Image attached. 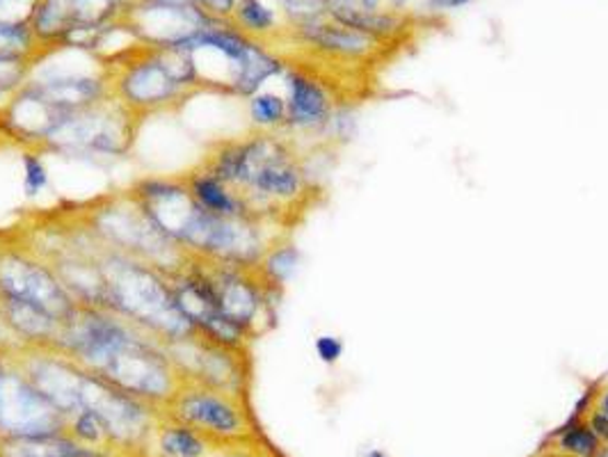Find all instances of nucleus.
<instances>
[{
  "label": "nucleus",
  "mask_w": 608,
  "mask_h": 457,
  "mask_svg": "<svg viewBox=\"0 0 608 457\" xmlns=\"http://www.w3.org/2000/svg\"><path fill=\"white\" fill-rule=\"evenodd\" d=\"M106 293L126 316L147 323L172 339H186L195 332V327L176 304L172 286L147 266L129 261L110 266L106 274Z\"/></svg>",
  "instance_id": "nucleus-1"
},
{
  "label": "nucleus",
  "mask_w": 608,
  "mask_h": 457,
  "mask_svg": "<svg viewBox=\"0 0 608 457\" xmlns=\"http://www.w3.org/2000/svg\"><path fill=\"white\" fill-rule=\"evenodd\" d=\"M65 414L50 402L28 375L0 371V433L8 437L58 435Z\"/></svg>",
  "instance_id": "nucleus-2"
},
{
  "label": "nucleus",
  "mask_w": 608,
  "mask_h": 457,
  "mask_svg": "<svg viewBox=\"0 0 608 457\" xmlns=\"http://www.w3.org/2000/svg\"><path fill=\"white\" fill-rule=\"evenodd\" d=\"M96 375L121 391L142 398H165L174 387V375L165 354L133 337L110 354Z\"/></svg>",
  "instance_id": "nucleus-3"
},
{
  "label": "nucleus",
  "mask_w": 608,
  "mask_h": 457,
  "mask_svg": "<svg viewBox=\"0 0 608 457\" xmlns=\"http://www.w3.org/2000/svg\"><path fill=\"white\" fill-rule=\"evenodd\" d=\"M121 19L144 46L154 48L179 46L213 21L199 5H169L159 0H133L124 8Z\"/></svg>",
  "instance_id": "nucleus-4"
},
{
  "label": "nucleus",
  "mask_w": 608,
  "mask_h": 457,
  "mask_svg": "<svg viewBox=\"0 0 608 457\" xmlns=\"http://www.w3.org/2000/svg\"><path fill=\"white\" fill-rule=\"evenodd\" d=\"M104 101V98H101ZM94 104L90 108L69 113L46 142L58 149H90L104 154H119L126 149L129 138V119H126V104L121 110L108 108L106 104Z\"/></svg>",
  "instance_id": "nucleus-5"
},
{
  "label": "nucleus",
  "mask_w": 608,
  "mask_h": 457,
  "mask_svg": "<svg viewBox=\"0 0 608 457\" xmlns=\"http://www.w3.org/2000/svg\"><path fill=\"white\" fill-rule=\"evenodd\" d=\"M0 295L37 304L39 309L60 320L62 327L79 309L54 272L19 254L0 257Z\"/></svg>",
  "instance_id": "nucleus-6"
},
{
  "label": "nucleus",
  "mask_w": 608,
  "mask_h": 457,
  "mask_svg": "<svg viewBox=\"0 0 608 457\" xmlns=\"http://www.w3.org/2000/svg\"><path fill=\"white\" fill-rule=\"evenodd\" d=\"M182 90L184 85L169 71L161 48L142 44L121 60L117 92L126 106L156 108L165 101H172Z\"/></svg>",
  "instance_id": "nucleus-7"
},
{
  "label": "nucleus",
  "mask_w": 608,
  "mask_h": 457,
  "mask_svg": "<svg viewBox=\"0 0 608 457\" xmlns=\"http://www.w3.org/2000/svg\"><path fill=\"white\" fill-rule=\"evenodd\" d=\"M28 379L56 405L62 414H79L83 410L85 371L58 358H33L28 362Z\"/></svg>",
  "instance_id": "nucleus-8"
},
{
  "label": "nucleus",
  "mask_w": 608,
  "mask_h": 457,
  "mask_svg": "<svg viewBox=\"0 0 608 457\" xmlns=\"http://www.w3.org/2000/svg\"><path fill=\"white\" fill-rule=\"evenodd\" d=\"M176 412H179V419L188 421L190 425L207 427L220 435H232L241 427V417L232 405L222 396L209 391H192L182 396Z\"/></svg>",
  "instance_id": "nucleus-9"
},
{
  "label": "nucleus",
  "mask_w": 608,
  "mask_h": 457,
  "mask_svg": "<svg viewBox=\"0 0 608 457\" xmlns=\"http://www.w3.org/2000/svg\"><path fill=\"white\" fill-rule=\"evenodd\" d=\"M297 28H300V35L312 46L327 50V54H335V56L360 58V56H366L373 48V37L354 31V28H348V25L329 19V16L297 25Z\"/></svg>",
  "instance_id": "nucleus-10"
},
{
  "label": "nucleus",
  "mask_w": 608,
  "mask_h": 457,
  "mask_svg": "<svg viewBox=\"0 0 608 457\" xmlns=\"http://www.w3.org/2000/svg\"><path fill=\"white\" fill-rule=\"evenodd\" d=\"M211 277L218 293L220 314L247 329L259 309V293L255 284H249L245 277L234 270H220Z\"/></svg>",
  "instance_id": "nucleus-11"
},
{
  "label": "nucleus",
  "mask_w": 608,
  "mask_h": 457,
  "mask_svg": "<svg viewBox=\"0 0 608 457\" xmlns=\"http://www.w3.org/2000/svg\"><path fill=\"white\" fill-rule=\"evenodd\" d=\"M0 457H104L60 435L48 437H10L0 446Z\"/></svg>",
  "instance_id": "nucleus-12"
},
{
  "label": "nucleus",
  "mask_w": 608,
  "mask_h": 457,
  "mask_svg": "<svg viewBox=\"0 0 608 457\" xmlns=\"http://www.w3.org/2000/svg\"><path fill=\"white\" fill-rule=\"evenodd\" d=\"M31 25L44 48L60 46L73 31L71 3L69 0H39Z\"/></svg>",
  "instance_id": "nucleus-13"
},
{
  "label": "nucleus",
  "mask_w": 608,
  "mask_h": 457,
  "mask_svg": "<svg viewBox=\"0 0 608 457\" xmlns=\"http://www.w3.org/2000/svg\"><path fill=\"white\" fill-rule=\"evenodd\" d=\"M327 96L314 81L291 75L289 81V119L300 126H314L327 117Z\"/></svg>",
  "instance_id": "nucleus-14"
},
{
  "label": "nucleus",
  "mask_w": 608,
  "mask_h": 457,
  "mask_svg": "<svg viewBox=\"0 0 608 457\" xmlns=\"http://www.w3.org/2000/svg\"><path fill=\"white\" fill-rule=\"evenodd\" d=\"M190 190L197 197V201L207 211L222 215V218H236L243 215V207H241V199L234 197L226 186L215 179V176L209 174H197L190 179Z\"/></svg>",
  "instance_id": "nucleus-15"
},
{
  "label": "nucleus",
  "mask_w": 608,
  "mask_h": 457,
  "mask_svg": "<svg viewBox=\"0 0 608 457\" xmlns=\"http://www.w3.org/2000/svg\"><path fill=\"white\" fill-rule=\"evenodd\" d=\"M280 69H282V65L277 62L268 54V50H264L257 42H252L245 50V56H243L236 92L238 94H255L270 79V75H274Z\"/></svg>",
  "instance_id": "nucleus-16"
},
{
  "label": "nucleus",
  "mask_w": 608,
  "mask_h": 457,
  "mask_svg": "<svg viewBox=\"0 0 608 457\" xmlns=\"http://www.w3.org/2000/svg\"><path fill=\"white\" fill-rule=\"evenodd\" d=\"M50 48H44L31 23H0V56L39 60Z\"/></svg>",
  "instance_id": "nucleus-17"
},
{
  "label": "nucleus",
  "mask_w": 608,
  "mask_h": 457,
  "mask_svg": "<svg viewBox=\"0 0 608 457\" xmlns=\"http://www.w3.org/2000/svg\"><path fill=\"white\" fill-rule=\"evenodd\" d=\"M232 21L245 35H264L274 28V12L264 0H238Z\"/></svg>",
  "instance_id": "nucleus-18"
},
{
  "label": "nucleus",
  "mask_w": 608,
  "mask_h": 457,
  "mask_svg": "<svg viewBox=\"0 0 608 457\" xmlns=\"http://www.w3.org/2000/svg\"><path fill=\"white\" fill-rule=\"evenodd\" d=\"M161 448L169 457H199L204 453V442L188 427H169L161 437Z\"/></svg>",
  "instance_id": "nucleus-19"
},
{
  "label": "nucleus",
  "mask_w": 608,
  "mask_h": 457,
  "mask_svg": "<svg viewBox=\"0 0 608 457\" xmlns=\"http://www.w3.org/2000/svg\"><path fill=\"white\" fill-rule=\"evenodd\" d=\"M35 60L28 58H5L0 56V96L21 90L28 81V73Z\"/></svg>",
  "instance_id": "nucleus-20"
},
{
  "label": "nucleus",
  "mask_w": 608,
  "mask_h": 457,
  "mask_svg": "<svg viewBox=\"0 0 608 457\" xmlns=\"http://www.w3.org/2000/svg\"><path fill=\"white\" fill-rule=\"evenodd\" d=\"M249 113H252V119H255L257 124L261 126H274V124H280L284 119V113H287V104L284 101L277 96V94H270V92H261V94H255L249 101Z\"/></svg>",
  "instance_id": "nucleus-21"
},
{
  "label": "nucleus",
  "mask_w": 608,
  "mask_h": 457,
  "mask_svg": "<svg viewBox=\"0 0 608 457\" xmlns=\"http://www.w3.org/2000/svg\"><path fill=\"white\" fill-rule=\"evenodd\" d=\"M277 3L282 5V10H284L297 25H304V23H312V21L325 19V16H327V10H329L327 0H277Z\"/></svg>",
  "instance_id": "nucleus-22"
},
{
  "label": "nucleus",
  "mask_w": 608,
  "mask_h": 457,
  "mask_svg": "<svg viewBox=\"0 0 608 457\" xmlns=\"http://www.w3.org/2000/svg\"><path fill=\"white\" fill-rule=\"evenodd\" d=\"M73 433L79 440H85V442H101V440H110V430L106 425V421L101 419L94 410H83L75 414V421H73Z\"/></svg>",
  "instance_id": "nucleus-23"
},
{
  "label": "nucleus",
  "mask_w": 608,
  "mask_h": 457,
  "mask_svg": "<svg viewBox=\"0 0 608 457\" xmlns=\"http://www.w3.org/2000/svg\"><path fill=\"white\" fill-rule=\"evenodd\" d=\"M23 172H25L23 188H25V195H28V197L39 195L48 186L46 167H44V163L39 161L37 154H23Z\"/></svg>",
  "instance_id": "nucleus-24"
},
{
  "label": "nucleus",
  "mask_w": 608,
  "mask_h": 457,
  "mask_svg": "<svg viewBox=\"0 0 608 457\" xmlns=\"http://www.w3.org/2000/svg\"><path fill=\"white\" fill-rule=\"evenodd\" d=\"M39 0H0V23H31Z\"/></svg>",
  "instance_id": "nucleus-25"
},
{
  "label": "nucleus",
  "mask_w": 608,
  "mask_h": 457,
  "mask_svg": "<svg viewBox=\"0 0 608 457\" xmlns=\"http://www.w3.org/2000/svg\"><path fill=\"white\" fill-rule=\"evenodd\" d=\"M561 444H563L565 450L584 455V457H591V455L597 453V437H595L593 430H586V427L568 430V433L561 440Z\"/></svg>",
  "instance_id": "nucleus-26"
},
{
  "label": "nucleus",
  "mask_w": 608,
  "mask_h": 457,
  "mask_svg": "<svg viewBox=\"0 0 608 457\" xmlns=\"http://www.w3.org/2000/svg\"><path fill=\"white\" fill-rule=\"evenodd\" d=\"M295 266H297V251L293 247L277 249L268 259V274L274 279V282H284V279L293 274Z\"/></svg>",
  "instance_id": "nucleus-27"
},
{
  "label": "nucleus",
  "mask_w": 608,
  "mask_h": 457,
  "mask_svg": "<svg viewBox=\"0 0 608 457\" xmlns=\"http://www.w3.org/2000/svg\"><path fill=\"white\" fill-rule=\"evenodd\" d=\"M316 352H318V358L325 362V364H335L339 358H341V352H343V345L339 339L335 337H320L316 341Z\"/></svg>",
  "instance_id": "nucleus-28"
},
{
  "label": "nucleus",
  "mask_w": 608,
  "mask_h": 457,
  "mask_svg": "<svg viewBox=\"0 0 608 457\" xmlns=\"http://www.w3.org/2000/svg\"><path fill=\"white\" fill-rule=\"evenodd\" d=\"M360 8L371 10V12H383V14H394V8L398 5V0H354Z\"/></svg>",
  "instance_id": "nucleus-29"
},
{
  "label": "nucleus",
  "mask_w": 608,
  "mask_h": 457,
  "mask_svg": "<svg viewBox=\"0 0 608 457\" xmlns=\"http://www.w3.org/2000/svg\"><path fill=\"white\" fill-rule=\"evenodd\" d=\"M428 3L437 10H458V8L467 5L469 0H428Z\"/></svg>",
  "instance_id": "nucleus-30"
},
{
  "label": "nucleus",
  "mask_w": 608,
  "mask_h": 457,
  "mask_svg": "<svg viewBox=\"0 0 608 457\" xmlns=\"http://www.w3.org/2000/svg\"><path fill=\"white\" fill-rule=\"evenodd\" d=\"M593 427L597 430L601 437H608V417L606 414H597L595 421H593Z\"/></svg>",
  "instance_id": "nucleus-31"
},
{
  "label": "nucleus",
  "mask_w": 608,
  "mask_h": 457,
  "mask_svg": "<svg viewBox=\"0 0 608 457\" xmlns=\"http://www.w3.org/2000/svg\"><path fill=\"white\" fill-rule=\"evenodd\" d=\"M604 414L608 417V396H606V400H604Z\"/></svg>",
  "instance_id": "nucleus-32"
},
{
  "label": "nucleus",
  "mask_w": 608,
  "mask_h": 457,
  "mask_svg": "<svg viewBox=\"0 0 608 457\" xmlns=\"http://www.w3.org/2000/svg\"><path fill=\"white\" fill-rule=\"evenodd\" d=\"M369 457H385V455H383V453H371Z\"/></svg>",
  "instance_id": "nucleus-33"
},
{
  "label": "nucleus",
  "mask_w": 608,
  "mask_h": 457,
  "mask_svg": "<svg viewBox=\"0 0 608 457\" xmlns=\"http://www.w3.org/2000/svg\"><path fill=\"white\" fill-rule=\"evenodd\" d=\"M327 3H329V5H332V3H343V0H327Z\"/></svg>",
  "instance_id": "nucleus-34"
},
{
  "label": "nucleus",
  "mask_w": 608,
  "mask_h": 457,
  "mask_svg": "<svg viewBox=\"0 0 608 457\" xmlns=\"http://www.w3.org/2000/svg\"><path fill=\"white\" fill-rule=\"evenodd\" d=\"M601 457H608V453H604V455H601Z\"/></svg>",
  "instance_id": "nucleus-35"
}]
</instances>
